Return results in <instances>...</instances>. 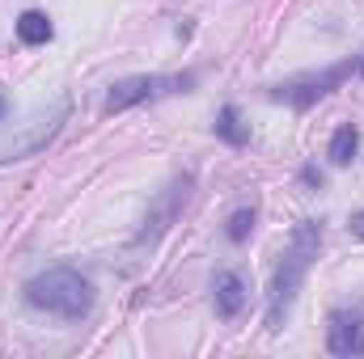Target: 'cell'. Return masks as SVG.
Wrapping results in <instances>:
<instances>
[{
  "label": "cell",
  "mask_w": 364,
  "mask_h": 359,
  "mask_svg": "<svg viewBox=\"0 0 364 359\" xmlns=\"http://www.w3.org/2000/svg\"><path fill=\"white\" fill-rule=\"evenodd\" d=\"M216 136H220L225 144H233V148L250 144V127L242 123V110H237V106H220V114H216Z\"/></svg>",
  "instance_id": "obj_9"
},
{
  "label": "cell",
  "mask_w": 364,
  "mask_h": 359,
  "mask_svg": "<svg viewBox=\"0 0 364 359\" xmlns=\"http://www.w3.org/2000/svg\"><path fill=\"white\" fill-rule=\"evenodd\" d=\"M212 300H216V317H220V321H233V317L246 309V300H250L246 279H242L237 270H220L216 283H212Z\"/></svg>",
  "instance_id": "obj_7"
},
{
  "label": "cell",
  "mask_w": 364,
  "mask_h": 359,
  "mask_svg": "<svg viewBox=\"0 0 364 359\" xmlns=\"http://www.w3.org/2000/svg\"><path fill=\"white\" fill-rule=\"evenodd\" d=\"M186 199H191V174L174 178V186H170V190H166V194L157 199L153 216H149V220H144V228L136 233V245H140V250H144V245H149V250L157 245V237H161V233H166V228H170V224L178 220V211L186 207Z\"/></svg>",
  "instance_id": "obj_4"
},
{
  "label": "cell",
  "mask_w": 364,
  "mask_h": 359,
  "mask_svg": "<svg viewBox=\"0 0 364 359\" xmlns=\"http://www.w3.org/2000/svg\"><path fill=\"white\" fill-rule=\"evenodd\" d=\"M352 233L364 241V211H356V216H352Z\"/></svg>",
  "instance_id": "obj_12"
},
{
  "label": "cell",
  "mask_w": 364,
  "mask_h": 359,
  "mask_svg": "<svg viewBox=\"0 0 364 359\" xmlns=\"http://www.w3.org/2000/svg\"><path fill=\"white\" fill-rule=\"evenodd\" d=\"M318 245H322V224L318 220H301L292 228L288 250H284V258H279V267L272 275V292H267V330L272 334L284 330V317H288V309H292L305 275H309L314 258H318Z\"/></svg>",
  "instance_id": "obj_1"
},
{
  "label": "cell",
  "mask_w": 364,
  "mask_h": 359,
  "mask_svg": "<svg viewBox=\"0 0 364 359\" xmlns=\"http://www.w3.org/2000/svg\"><path fill=\"white\" fill-rule=\"evenodd\" d=\"M305 182H309V186H322V174H318V170L309 165V170H305Z\"/></svg>",
  "instance_id": "obj_13"
},
{
  "label": "cell",
  "mask_w": 364,
  "mask_h": 359,
  "mask_svg": "<svg viewBox=\"0 0 364 359\" xmlns=\"http://www.w3.org/2000/svg\"><path fill=\"white\" fill-rule=\"evenodd\" d=\"M225 233H229V241L242 245V241L255 233V207H237V211L229 216V228H225Z\"/></svg>",
  "instance_id": "obj_11"
},
{
  "label": "cell",
  "mask_w": 364,
  "mask_h": 359,
  "mask_svg": "<svg viewBox=\"0 0 364 359\" xmlns=\"http://www.w3.org/2000/svg\"><path fill=\"white\" fill-rule=\"evenodd\" d=\"M195 85L191 72L182 77H127V81H114L106 93V114H119V110H132L140 101H153V97H166V93H186Z\"/></svg>",
  "instance_id": "obj_3"
},
{
  "label": "cell",
  "mask_w": 364,
  "mask_h": 359,
  "mask_svg": "<svg viewBox=\"0 0 364 359\" xmlns=\"http://www.w3.org/2000/svg\"><path fill=\"white\" fill-rule=\"evenodd\" d=\"M348 72H352V64H335V68H326V72H318V77H301V81H288V85H279L272 97L288 101V106H296V110H309L318 97H326L331 89H339Z\"/></svg>",
  "instance_id": "obj_5"
},
{
  "label": "cell",
  "mask_w": 364,
  "mask_h": 359,
  "mask_svg": "<svg viewBox=\"0 0 364 359\" xmlns=\"http://www.w3.org/2000/svg\"><path fill=\"white\" fill-rule=\"evenodd\" d=\"M360 77H364V64H360Z\"/></svg>",
  "instance_id": "obj_15"
},
{
  "label": "cell",
  "mask_w": 364,
  "mask_h": 359,
  "mask_svg": "<svg viewBox=\"0 0 364 359\" xmlns=\"http://www.w3.org/2000/svg\"><path fill=\"white\" fill-rule=\"evenodd\" d=\"M26 300L60 321H81L93 309V283L73 267H51L26 283Z\"/></svg>",
  "instance_id": "obj_2"
},
{
  "label": "cell",
  "mask_w": 364,
  "mask_h": 359,
  "mask_svg": "<svg viewBox=\"0 0 364 359\" xmlns=\"http://www.w3.org/2000/svg\"><path fill=\"white\" fill-rule=\"evenodd\" d=\"M0 114H4V97H0Z\"/></svg>",
  "instance_id": "obj_14"
},
{
  "label": "cell",
  "mask_w": 364,
  "mask_h": 359,
  "mask_svg": "<svg viewBox=\"0 0 364 359\" xmlns=\"http://www.w3.org/2000/svg\"><path fill=\"white\" fill-rule=\"evenodd\" d=\"M326 347H331V355H339V359L364 355V326H360V317H352V313H331Z\"/></svg>",
  "instance_id": "obj_6"
},
{
  "label": "cell",
  "mask_w": 364,
  "mask_h": 359,
  "mask_svg": "<svg viewBox=\"0 0 364 359\" xmlns=\"http://www.w3.org/2000/svg\"><path fill=\"white\" fill-rule=\"evenodd\" d=\"M51 34H55V26L47 21V13L30 9V13L17 17V38H21L26 47H43V43H51Z\"/></svg>",
  "instance_id": "obj_8"
},
{
  "label": "cell",
  "mask_w": 364,
  "mask_h": 359,
  "mask_svg": "<svg viewBox=\"0 0 364 359\" xmlns=\"http://www.w3.org/2000/svg\"><path fill=\"white\" fill-rule=\"evenodd\" d=\"M356 148H360V131H356L352 123H343V127L335 131V140H331V148H326V157H331V165H352V157H356Z\"/></svg>",
  "instance_id": "obj_10"
}]
</instances>
